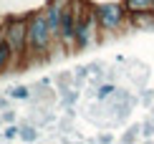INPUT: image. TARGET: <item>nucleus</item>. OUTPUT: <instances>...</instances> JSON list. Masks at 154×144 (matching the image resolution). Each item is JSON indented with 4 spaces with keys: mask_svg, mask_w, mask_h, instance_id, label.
<instances>
[{
    "mask_svg": "<svg viewBox=\"0 0 154 144\" xmlns=\"http://www.w3.org/2000/svg\"><path fill=\"white\" fill-rule=\"evenodd\" d=\"M51 28L46 23V15H35L33 20H30L28 30H25V41H28L30 45H33L35 51H46L48 43H51Z\"/></svg>",
    "mask_w": 154,
    "mask_h": 144,
    "instance_id": "obj_1",
    "label": "nucleus"
},
{
    "mask_svg": "<svg viewBox=\"0 0 154 144\" xmlns=\"http://www.w3.org/2000/svg\"><path fill=\"white\" fill-rule=\"evenodd\" d=\"M121 18H124V10H121L119 5H114V3L99 8V23L104 25V28H116L121 23Z\"/></svg>",
    "mask_w": 154,
    "mask_h": 144,
    "instance_id": "obj_2",
    "label": "nucleus"
},
{
    "mask_svg": "<svg viewBox=\"0 0 154 144\" xmlns=\"http://www.w3.org/2000/svg\"><path fill=\"white\" fill-rule=\"evenodd\" d=\"M25 30H28V25L20 23V20L13 23L10 28H8V41H5V43L10 45V51H20L23 45H25Z\"/></svg>",
    "mask_w": 154,
    "mask_h": 144,
    "instance_id": "obj_3",
    "label": "nucleus"
},
{
    "mask_svg": "<svg viewBox=\"0 0 154 144\" xmlns=\"http://www.w3.org/2000/svg\"><path fill=\"white\" fill-rule=\"evenodd\" d=\"M76 10L71 8V5H66V8L61 10V28H58V33L66 38V41H71L73 33H76Z\"/></svg>",
    "mask_w": 154,
    "mask_h": 144,
    "instance_id": "obj_4",
    "label": "nucleus"
},
{
    "mask_svg": "<svg viewBox=\"0 0 154 144\" xmlns=\"http://www.w3.org/2000/svg\"><path fill=\"white\" fill-rule=\"evenodd\" d=\"M61 10H63V3H61V0H58V3H53V5L48 8L46 23H48L51 33H58V28H61Z\"/></svg>",
    "mask_w": 154,
    "mask_h": 144,
    "instance_id": "obj_5",
    "label": "nucleus"
},
{
    "mask_svg": "<svg viewBox=\"0 0 154 144\" xmlns=\"http://www.w3.org/2000/svg\"><path fill=\"white\" fill-rule=\"evenodd\" d=\"M73 36L79 38L81 45H86V43L94 38V18H86L81 25H76V33H73Z\"/></svg>",
    "mask_w": 154,
    "mask_h": 144,
    "instance_id": "obj_6",
    "label": "nucleus"
},
{
    "mask_svg": "<svg viewBox=\"0 0 154 144\" xmlns=\"http://www.w3.org/2000/svg\"><path fill=\"white\" fill-rule=\"evenodd\" d=\"M152 5V0H126V8L134 10V13H139V10H146Z\"/></svg>",
    "mask_w": 154,
    "mask_h": 144,
    "instance_id": "obj_7",
    "label": "nucleus"
},
{
    "mask_svg": "<svg viewBox=\"0 0 154 144\" xmlns=\"http://www.w3.org/2000/svg\"><path fill=\"white\" fill-rule=\"evenodd\" d=\"M8 58H10V45H8V43H0V71L5 68Z\"/></svg>",
    "mask_w": 154,
    "mask_h": 144,
    "instance_id": "obj_8",
    "label": "nucleus"
},
{
    "mask_svg": "<svg viewBox=\"0 0 154 144\" xmlns=\"http://www.w3.org/2000/svg\"><path fill=\"white\" fill-rule=\"evenodd\" d=\"M111 91H114L111 86H104V89H101V91H99V96H101V99H106V96H109V94H111Z\"/></svg>",
    "mask_w": 154,
    "mask_h": 144,
    "instance_id": "obj_9",
    "label": "nucleus"
},
{
    "mask_svg": "<svg viewBox=\"0 0 154 144\" xmlns=\"http://www.w3.org/2000/svg\"><path fill=\"white\" fill-rule=\"evenodd\" d=\"M25 94H28V91H25V89H15V91H13V96H18V99H23Z\"/></svg>",
    "mask_w": 154,
    "mask_h": 144,
    "instance_id": "obj_10",
    "label": "nucleus"
},
{
    "mask_svg": "<svg viewBox=\"0 0 154 144\" xmlns=\"http://www.w3.org/2000/svg\"><path fill=\"white\" fill-rule=\"evenodd\" d=\"M149 8H152V13H154V0H152V5H149Z\"/></svg>",
    "mask_w": 154,
    "mask_h": 144,
    "instance_id": "obj_11",
    "label": "nucleus"
}]
</instances>
